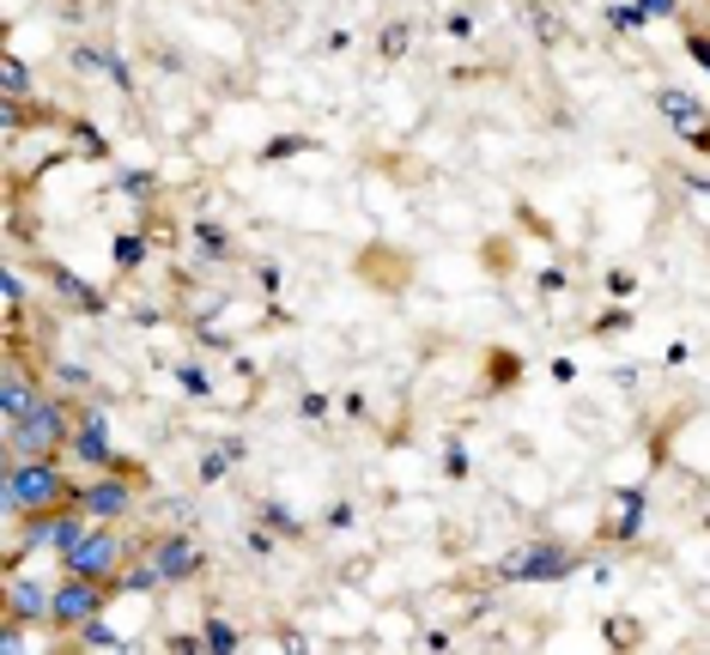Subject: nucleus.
Returning <instances> with one entry per match:
<instances>
[{
    "mask_svg": "<svg viewBox=\"0 0 710 655\" xmlns=\"http://www.w3.org/2000/svg\"><path fill=\"white\" fill-rule=\"evenodd\" d=\"M67 504V480L49 468V456H13L7 468V510L13 516H43Z\"/></svg>",
    "mask_w": 710,
    "mask_h": 655,
    "instance_id": "obj_1",
    "label": "nucleus"
},
{
    "mask_svg": "<svg viewBox=\"0 0 710 655\" xmlns=\"http://www.w3.org/2000/svg\"><path fill=\"white\" fill-rule=\"evenodd\" d=\"M7 444H13V456H55L67 444V413L37 394L19 420H7Z\"/></svg>",
    "mask_w": 710,
    "mask_h": 655,
    "instance_id": "obj_2",
    "label": "nucleus"
},
{
    "mask_svg": "<svg viewBox=\"0 0 710 655\" xmlns=\"http://www.w3.org/2000/svg\"><path fill=\"white\" fill-rule=\"evenodd\" d=\"M67 559V571H73V577H92V583H104L110 571H116L122 564V540L110 535V528H85V535L73 540V547L61 552Z\"/></svg>",
    "mask_w": 710,
    "mask_h": 655,
    "instance_id": "obj_3",
    "label": "nucleus"
},
{
    "mask_svg": "<svg viewBox=\"0 0 710 655\" xmlns=\"http://www.w3.org/2000/svg\"><path fill=\"white\" fill-rule=\"evenodd\" d=\"M104 583H92V577H73L67 571V583L55 589V625H92L98 619V607H104Z\"/></svg>",
    "mask_w": 710,
    "mask_h": 655,
    "instance_id": "obj_4",
    "label": "nucleus"
},
{
    "mask_svg": "<svg viewBox=\"0 0 710 655\" xmlns=\"http://www.w3.org/2000/svg\"><path fill=\"white\" fill-rule=\"evenodd\" d=\"M79 510H85V504H79ZM79 510H67V504H61V510H43L37 528H31V547H61L67 552L79 535H85V516H79Z\"/></svg>",
    "mask_w": 710,
    "mask_h": 655,
    "instance_id": "obj_5",
    "label": "nucleus"
},
{
    "mask_svg": "<svg viewBox=\"0 0 710 655\" xmlns=\"http://www.w3.org/2000/svg\"><path fill=\"white\" fill-rule=\"evenodd\" d=\"M565 571H571L565 547H528L516 559H504V577H565Z\"/></svg>",
    "mask_w": 710,
    "mask_h": 655,
    "instance_id": "obj_6",
    "label": "nucleus"
},
{
    "mask_svg": "<svg viewBox=\"0 0 710 655\" xmlns=\"http://www.w3.org/2000/svg\"><path fill=\"white\" fill-rule=\"evenodd\" d=\"M79 504H85L92 522H110V516L128 510V485H122V480H92L85 492H79Z\"/></svg>",
    "mask_w": 710,
    "mask_h": 655,
    "instance_id": "obj_7",
    "label": "nucleus"
},
{
    "mask_svg": "<svg viewBox=\"0 0 710 655\" xmlns=\"http://www.w3.org/2000/svg\"><path fill=\"white\" fill-rule=\"evenodd\" d=\"M152 564H158V577H164V583H183V577H195L201 552L188 547V540H158V547H152Z\"/></svg>",
    "mask_w": 710,
    "mask_h": 655,
    "instance_id": "obj_8",
    "label": "nucleus"
},
{
    "mask_svg": "<svg viewBox=\"0 0 710 655\" xmlns=\"http://www.w3.org/2000/svg\"><path fill=\"white\" fill-rule=\"evenodd\" d=\"M7 619H55V589L13 583V595H7Z\"/></svg>",
    "mask_w": 710,
    "mask_h": 655,
    "instance_id": "obj_9",
    "label": "nucleus"
},
{
    "mask_svg": "<svg viewBox=\"0 0 710 655\" xmlns=\"http://www.w3.org/2000/svg\"><path fill=\"white\" fill-rule=\"evenodd\" d=\"M37 401V389H31V377L19 365H7V389H0V413H7V420H19V413H25V406Z\"/></svg>",
    "mask_w": 710,
    "mask_h": 655,
    "instance_id": "obj_10",
    "label": "nucleus"
},
{
    "mask_svg": "<svg viewBox=\"0 0 710 655\" xmlns=\"http://www.w3.org/2000/svg\"><path fill=\"white\" fill-rule=\"evenodd\" d=\"M73 456H79V461H92V468H104V461H110V444H104V432H98V425H85V432L73 437Z\"/></svg>",
    "mask_w": 710,
    "mask_h": 655,
    "instance_id": "obj_11",
    "label": "nucleus"
},
{
    "mask_svg": "<svg viewBox=\"0 0 710 655\" xmlns=\"http://www.w3.org/2000/svg\"><path fill=\"white\" fill-rule=\"evenodd\" d=\"M662 116L668 122H680V128H692L698 134V104L686 92H662Z\"/></svg>",
    "mask_w": 710,
    "mask_h": 655,
    "instance_id": "obj_12",
    "label": "nucleus"
},
{
    "mask_svg": "<svg viewBox=\"0 0 710 655\" xmlns=\"http://www.w3.org/2000/svg\"><path fill=\"white\" fill-rule=\"evenodd\" d=\"M207 650H219V655H225V650H237V631L225 625V619H213V625H207Z\"/></svg>",
    "mask_w": 710,
    "mask_h": 655,
    "instance_id": "obj_13",
    "label": "nucleus"
},
{
    "mask_svg": "<svg viewBox=\"0 0 710 655\" xmlns=\"http://www.w3.org/2000/svg\"><path fill=\"white\" fill-rule=\"evenodd\" d=\"M85 637H92L98 650H122V637H116V631H110V625H98V619H92V625H85Z\"/></svg>",
    "mask_w": 710,
    "mask_h": 655,
    "instance_id": "obj_14",
    "label": "nucleus"
},
{
    "mask_svg": "<svg viewBox=\"0 0 710 655\" xmlns=\"http://www.w3.org/2000/svg\"><path fill=\"white\" fill-rule=\"evenodd\" d=\"M7 92H25V61H7Z\"/></svg>",
    "mask_w": 710,
    "mask_h": 655,
    "instance_id": "obj_15",
    "label": "nucleus"
},
{
    "mask_svg": "<svg viewBox=\"0 0 710 655\" xmlns=\"http://www.w3.org/2000/svg\"><path fill=\"white\" fill-rule=\"evenodd\" d=\"M674 0H644V13H668Z\"/></svg>",
    "mask_w": 710,
    "mask_h": 655,
    "instance_id": "obj_16",
    "label": "nucleus"
}]
</instances>
